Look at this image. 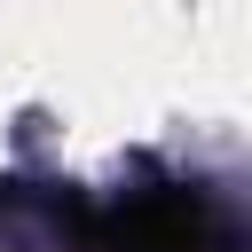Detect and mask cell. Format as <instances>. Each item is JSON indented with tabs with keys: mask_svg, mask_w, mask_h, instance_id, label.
<instances>
[{
	"mask_svg": "<svg viewBox=\"0 0 252 252\" xmlns=\"http://www.w3.org/2000/svg\"><path fill=\"white\" fill-rule=\"evenodd\" d=\"M87 244L94 252H252V236L228 213H213L205 197H181V189L118 197L110 213L87 220Z\"/></svg>",
	"mask_w": 252,
	"mask_h": 252,
	"instance_id": "1",
	"label": "cell"
}]
</instances>
